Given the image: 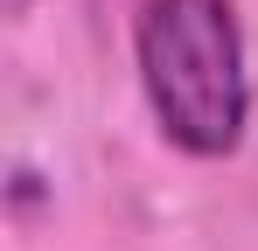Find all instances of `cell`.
<instances>
[{
  "label": "cell",
  "instance_id": "1",
  "mask_svg": "<svg viewBox=\"0 0 258 251\" xmlns=\"http://www.w3.org/2000/svg\"><path fill=\"white\" fill-rule=\"evenodd\" d=\"M140 84L181 154H230L244 140L251 84L230 0H147L140 7Z\"/></svg>",
  "mask_w": 258,
  "mask_h": 251
}]
</instances>
